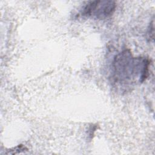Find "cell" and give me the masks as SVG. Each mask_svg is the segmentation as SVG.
<instances>
[{
  "instance_id": "cell-1",
  "label": "cell",
  "mask_w": 155,
  "mask_h": 155,
  "mask_svg": "<svg viewBox=\"0 0 155 155\" xmlns=\"http://www.w3.org/2000/svg\"><path fill=\"white\" fill-rule=\"evenodd\" d=\"M150 61L146 58H134L129 50H124L114 58L111 82L123 91L130 90L137 82H143L148 75Z\"/></svg>"
},
{
  "instance_id": "cell-2",
  "label": "cell",
  "mask_w": 155,
  "mask_h": 155,
  "mask_svg": "<svg viewBox=\"0 0 155 155\" xmlns=\"http://www.w3.org/2000/svg\"><path fill=\"white\" fill-rule=\"evenodd\" d=\"M116 5L113 1H91L87 2L81 12L82 16L104 19L113 15Z\"/></svg>"
},
{
  "instance_id": "cell-3",
  "label": "cell",
  "mask_w": 155,
  "mask_h": 155,
  "mask_svg": "<svg viewBox=\"0 0 155 155\" xmlns=\"http://www.w3.org/2000/svg\"><path fill=\"white\" fill-rule=\"evenodd\" d=\"M148 35L149 36V38L148 39H151V35H152V36L153 37V35H154V24H153V20L152 21L151 23L150 24V26H149V28L148 30V33H147Z\"/></svg>"
}]
</instances>
